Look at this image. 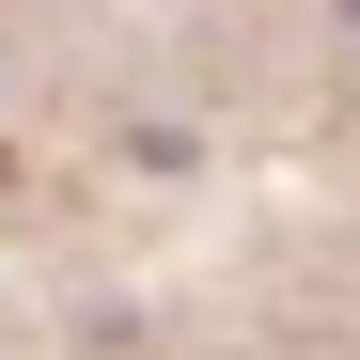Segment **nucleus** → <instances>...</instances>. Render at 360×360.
Here are the masks:
<instances>
[{
    "label": "nucleus",
    "instance_id": "obj_1",
    "mask_svg": "<svg viewBox=\"0 0 360 360\" xmlns=\"http://www.w3.org/2000/svg\"><path fill=\"white\" fill-rule=\"evenodd\" d=\"M345 16H360V0H345Z\"/></svg>",
    "mask_w": 360,
    "mask_h": 360
}]
</instances>
